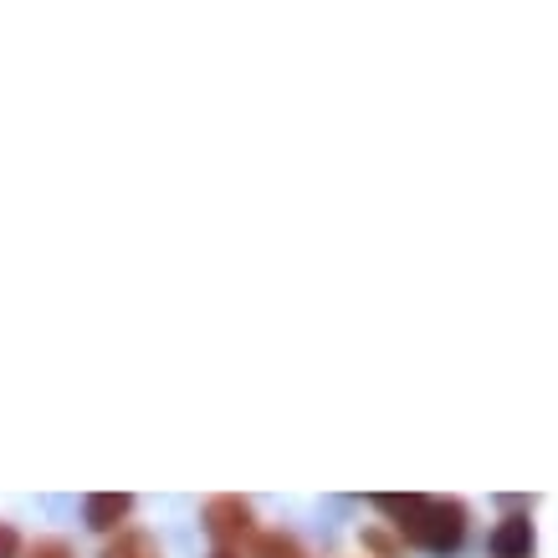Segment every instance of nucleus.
<instances>
[{
    "mask_svg": "<svg viewBox=\"0 0 558 558\" xmlns=\"http://www.w3.org/2000/svg\"><path fill=\"white\" fill-rule=\"evenodd\" d=\"M369 502L379 512H389L395 527H400L415 548H425V554H436V558L457 554L461 538H466V502H457V497H421V492L395 497V492H379Z\"/></svg>",
    "mask_w": 558,
    "mask_h": 558,
    "instance_id": "f257e3e1",
    "label": "nucleus"
},
{
    "mask_svg": "<svg viewBox=\"0 0 558 558\" xmlns=\"http://www.w3.org/2000/svg\"><path fill=\"white\" fill-rule=\"evenodd\" d=\"M201 523H205V533L216 538V548H236L241 538H252V533H256V527H252L256 523V518H252V502H246V497H231V492L205 502Z\"/></svg>",
    "mask_w": 558,
    "mask_h": 558,
    "instance_id": "f03ea898",
    "label": "nucleus"
},
{
    "mask_svg": "<svg viewBox=\"0 0 558 558\" xmlns=\"http://www.w3.org/2000/svg\"><path fill=\"white\" fill-rule=\"evenodd\" d=\"M129 512H134V497L129 492H93L83 502V523L93 533H119L129 523Z\"/></svg>",
    "mask_w": 558,
    "mask_h": 558,
    "instance_id": "7ed1b4c3",
    "label": "nucleus"
},
{
    "mask_svg": "<svg viewBox=\"0 0 558 558\" xmlns=\"http://www.w3.org/2000/svg\"><path fill=\"white\" fill-rule=\"evenodd\" d=\"M533 548H538V533L527 523V512H512L492 527V558H533Z\"/></svg>",
    "mask_w": 558,
    "mask_h": 558,
    "instance_id": "20e7f679",
    "label": "nucleus"
},
{
    "mask_svg": "<svg viewBox=\"0 0 558 558\" xmlns=\"http://www.w3.org/2000/svg\"><path fill=\"white\" fill-rule=\"evenodd\" d=\"M102 558H165V554H159V543L144 527H119L108 538V548H102Z\"/></svg>",
    "mask_w": 558,
    "mask_h": 558,
    "instance_id": "39448f33",
    "label": "nucleus"
},
{
    "mask_svg": "<svg viewBox=\"0 0 558 558\" xmlns=\"http://www.w3.org/2000/svg\"><path fill=\"white\" fill-rule=\"evenodd\" d=\"M252 558H307L292 533H252Z\"/></svg>",
    "mask_w": 558,
    "mask_h": 558,
    "instance_id": "423d86ee",
    "label": "nucleus"
},
{
    "mask_svg": "<svg viewBox=\"0 0 558 558\" xmlns=\"http://www.w3.org/2000/svg\"><path fill=\"white\" fill-rule=\"evenodd\" d=\"M359 543H364L374 558H405V543L389 538L385 527H364V533H359Z\"/></svg>",
    "mask_w": 558,
    "mask_h": 558,
    "instance_id": "0eeeda50",
    "label": "nucleus"
},
{
    "mask_svg": "<svg viewBox=\"0 0 558 558\" xmlns=\"http://www.w3.org/2000/svg\"><path fill=\"white\" fill-rule=\"evenodd\" d=\"M21 558H77V554H72V543H68V538H36Z\"/></svg>",
    "mask_w": 558,
    "mask_h": 558,
    "instance_id": "6e6552de",
    "label": "nucleus"
},
{
    "mask_svg": "<svg viewBox=\"0 0 558 558\" xmlns=\"http://www.w3.org/2000/svg\"><path fill=\"white\" fill-rule=\"evenodd\" d=\"M0 558H21V533L11 523H0Z\"/></svg>",
    "mask_w": 558,
    "mask_h": 558,
    "instance_id": "1a4fd4ad",
    "label": "nucleus"
},
{
    "mask_svg": "<svg viewBox=\"0 0 558 558\" xmlns=\"http://www.w3.org/2000/svg\"><path fill=\"white\" fill-rule=\"evenodd\" d=\"M210 558H241V554H231V548H216V554H210Z\"/></svg>",
    "mask_w": 558,
    "mask_h": 558,
    "instance_id": "9d476101",
    "label": "nucleus"
}]
</instances>
